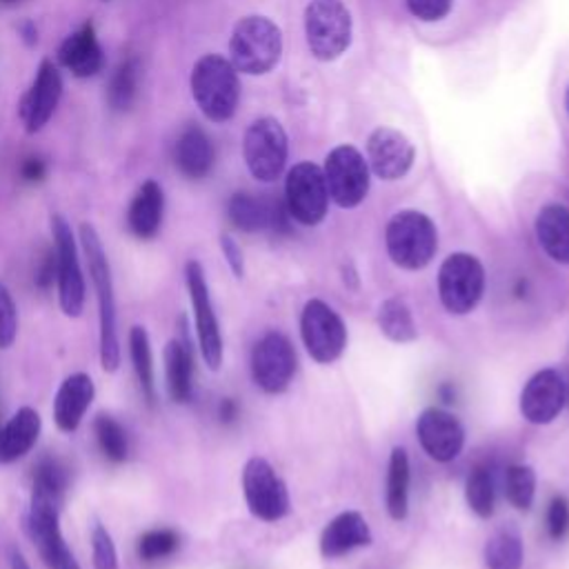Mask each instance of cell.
I'll use <instances>...</instances> for the list:
<instances>
[{"label": "cell", "mask_w": 569, "mask_h": 569, "mask_svg": "<svg viewBox=\"0 0 569 569\" xmlns=\"http://www.w3.org/2000/svg\"><path fill=\"white\" fill-rule=\"evenodd\" d=\"M81 247L90 267V278L94 282L99 299V354L105 372H116L121 368V341H118V319H116V297L114 278L107 260V251L94 225H81Z\"/></svg>", "instance_id": "1"}, {"label": "cell", "mask_w": 569, "mask_h": 569, "mask_svg": "<svg viewBox=\"0 0 569 569\" xmlns=\"http://www.w3.org/2000/svg\"><path fill=\"white\" fill-rule=\"evenodd\" d=\"M192 96L211 123L229 121L240 99L236 68L218 54L203 56L192 70Z\"/></svg>", "instance_id": "2"}, {"label": "cell", "mask_w": 569, "mask_h": 569, "mask_svg": "<svg viewBox=\"0 0 569 569\" xmlns=\"http://www.w3.org/2000/svg\"><path fill=\"white\" fill-rule=\"evenodd\" d=\"M282 54V34L265 17H247L236 23L229 39V63L236 72L260 76L276 68Z\"/></svg>", "instance_id": "3"}, {"label": "cell", "mask_w": 569, "mask_h": 569, "mask_svg": "<svg viewBox=\"0 0 569 569\" xmlns=\"http://www.w3.org/2000/svg\"><path fill=\"white\" fill-rule=\"evenodd\" d=\"M387 254L394 265L418 271L427 267L438 249V234L434 223L414 209L399 211L385 231Z\"/></svg>", "instance_id": "4"}, {"label": "cell", "mask_w": 569, "mask_h": 569, "mask_svg": "<svg viewBox=\"0 0 569 569\" xmlns=\"http://www.w3.org/2000/svg\"><path fill=\"white\" fill-rule=\"evenodd\" d=\"M485 294V269L472 254H452L438 271V297L449 314L474 312Z\"/></svg>", "instance_id": "5"}, {"label": "cell", "mask_w": 569, "mask_h": 569, "mask_svg": "<svg viewBox=\"0 0 569 569\" xmlns=\"http://www.w3.org/2000/svg\"><path fill=\"white\" fill-rule=\"evenodd\" d=\"M306 39L319 61H337L352 43V17L341 0H312L306 10Z\"/></svg>", "instance_id": "6"}, {"label": "cell", "mask_w": 569, "mask_h": 569, "mask_svg": "<svg viewBox=\"0 0 569 569\" xmlns=\"http://www.w3.org/2000/svg\"><path fill=\"white\" fill-rule=\"evenodd\" d=\"M54 254H56V282H59V303L65 317L79 319L85 310V276L79 258V245L72 225L61 216H52Z\"/></svg>", "instance_id": "7"}, {"label": "cell", "mask_w": 569, "mask_h": 569, "mask_svg": "<svg viewBox=\"0 0 569 569\" xmlns=\"http://www.w3.org/2000/svg\"><path fill=\"white\" fill-rule=\"evenodd\" d=\"M25 531L41 551V558L50 569H81L72 549L61 531V503L48 496L34 494L25 514Z\"/></svg>", "instance_id": "8"}, {"label": "cell", "mask_w": 569, "mask_h": 569, "mask_svg": "<svg viewBox=\"0 0 569 569\" xmlns=\"http://www.w3.org/2000/svg\"><path fill=\"white\" fill-rule=\"evenodd\" d=\"M242 494L249 511L262 523H276L292 509L288 485L260 456L249 458L242 467Z\"/></svg>", "instance_id": "9"}, {"label": "cell", "mask_w": 569, "mask_h": 569, "mask_svg": "<svg viewBox=\"0 0 569 569\" xmlns=\"http://www.w3.org/2000/svg\"><path fill=\"white\" fill-rule=\"evenodd\" d=\"M242 156L254 178L271 183L288 163V134L276 118H258L245 132Z\"/></svg>", "instance_id": "10"}, {"label": "cell", "mask_w": 569, "mask_h": 569, "mask_svg": "<svg viewBox=\"0 0 569 569\" xmlns=\"http://www.w3.org/2000/svg\"><path fill=\"white\" fill-rule=\"evenodd\" d=\"M185 282H187V292H189V301H192V310H194L200 356H203L205 365L216 372L223 365V334H220L218 317L211 306L205 269L198 260H189L185 265Z\"/></svg>", "instance_id": "11"}, {"label": "cell", "mask_w": 569, "mask_h": 569, "mask_svg": "<svg viewBox=\"0 0 569 569\" xmlns=\"http://www.w3.org/2000/svg\"><path fill=\"white\" fill-rule=\"evenodd\" d=\"M297 374V352L280 332H267L251 350V376L265 394H282Z\"/></svg>", "instance_id": "12"}, {"label": "cell", "mask_w": 569, "mask_h": 569, "mask_svg": "<svg viewBox=\"0 0 569 569\" xmlns=\"http://www.w3.org/2000/svg\"><path fill=\"white\" fill-rule=\"evenodd\" d=\"M284 205H288V211L297 223L308 227L319 225L330 205L323 169L314 163L294 165L288 174V183H284Z\"/></svg>", "instance_id": "13"}, {"label": "cell", "mask_w": 569, "mask_h": 569, "mask_svg": "<svg viewBox=\"0 0 569 569\" xmlns=\"http://www.w3.org/2000/svg\"><path fill=\"white\" fill-rule=\"evenodd\" d=\"M301 337L310 356L321 365L339 361L348 348V328L343 319L319 299L310 301L303 310Z\"/></svg>", "instance_id": "14"}, {"label": "cell", "mask_w": 569, "mask_h": 569, "mask_svg": "<svg viewBox=\"0 0 569 569\" xmlns=\"http://www.w3.org/2000/svg\"><path fill=\"white\" fill-rule=\"evenodd\" d=\"M325 185L330 198L345 209L361 205L370 192V167L363 154L352 145L337 147L325 161Z\"/></svg>", "instance_id": "15"}, {"label": "cell", "mask_w": 569, "mask_h": 569, "mask_svg": "<svg viewBox=\"0 0 569 569\" xmlns=\"http://www.w3.org/2000/svg\"><path fill=\"white\" fill-rule=\"evenodd\" d=\"M63 99V76L52 61H43L37 79L21 101V121L28 134H39L54 116L59 103Z\"/></svg>", "instance_id": "16"}, {"label": "cell", "mask_w": 569, "mask_h": 569, "mask_svg": "<svg viewBox=\"0 0 569 569\" xmlns=\"http://www.w3.org/2000/svg\"><path fill=\"white\" fill-rule=\"evenodd\" d=\"M421 447L436 463L454 461L465 447V430L456 416L441 407H427L416 421Z\"/></svg>", "instance_id": "17"}, {"label": "cell", "mask_w": 569, "mask_h": 569, "mask_svg": "<svg viewBox=\"0 0 569 569\" xmlns=\"http://www.w3.org/2000/svg\"><path fill=\"white\" fill-rule=\"evenodd\" d=\"M567 403L562 376L547 368L536 372L520 392V414L531 425H549Z\"/></svg>", "instance_id": "18"}, {"label": "cell", "mask_w": 569, "mask_h": 569, "mask_svg": "<svg viewBox=\"0 0 569 569\" xmlns=\"http://www.w3.org/2000/svg\"><path fill=\"white\" fill-rule=\"evenodd\" d=\"M416 149L412 141L392 127H379L368 141V158L372 172L383 180L403 178L414 165Z\"/></svg>", "instance_id": "19"}, {"label": "cell", "mask_w": 569, "mask_h": 569, "mask_svg": "<svg viewBox=\"0 0 569 569\" xmlns=\"http://www.w3.org/2000/svg\"><path fill=\"white\" fill-rule=\"evenodd\" d=\"M94 396H96V387H94V381L90 374H85V372L70 374L61 383V387L54 396L52 414H54L56 427L65 434H74L81 427Z\"/></svg>", "instance_id": "20"}, {"label": "cell", "mask_w": 569, "mask_h": 569, "mask_svg": "<svg viewBox=\"0 0 569 569\" xmlns=\"http://www.w3.org/2000/svg\"><path fill=\"white\" fill-rule=\"evenodd\" d=\"M372 545V529L363 514L343 511L321 534V554L323 558H341L359 547Z\"/></svg>", "instance_id": "21"}, {"label": "cell", "mask_w": 569, "mask_h": 569, "mask_svg": "<svg viewBox=\"0 0 569 569\" xmlns=\"http://www.w3.org/2000/svg\"><path fill=\"white\" fill-rule=\"evenodd\" d=\"M41 430V414L32 407H21L3 427H0V465H12L28 456L39 443Z\"/></svg>", "instance_id": "22"}, {"label": "cell", "mask_w": 569, "mask_h": 569, "mask_svg": "<svg viewBox=\"0 0 569 569\" xmlns=\"http://www.w3.org/2000/svg\"><path fill=\"white\" fill-rule=\"evenodd\" d=\"M59 61L76 79H92L105 68L103 48L96 39V30L92 23L83 25L79 32L65 39L59 50Z\"/></svg>", "instance_id": "23"}, {"label": "cell", "mask_w": 569, "mask_h": 569, "mask_svg": "<svg viewBox=\"0 0 569 569\" xmlns=\"http://www.w3.org/2000/svg\"><path fill=\"white\" fill-rule=\"evenodd\" d=\"M165 214V194L156 180H145L127 211L130 231L141 240H152L158 236Z\"/></svg>", "instance_id": "24"}, {"label": "cell", "mask_w": 569, "mask_h": 569, "mask_svg": "<svg viewBox=\"0 0 569 569\" xmlns=\"http://www.w3.org/2000/svg\"><path fill=\"white\" fill-rule=\"evenodd\" d=\"M165 379L174 403H189L194 394V354L185 337L172 339L165 348Z\"/></svg>", "instance_id": "25"}, {"label": "cell", "mask_w": 569, "mask_h": 569, "mask_svg": "<svg viewBox=\"0 0 569 569\" xmlns=\"http://www.w3.org/2000/svg\"><path fill=\"white\" fill-rule=\"evenodd\" d=\"M536 238L545 254L569 265V209L562 205H547L536 216Z\"/></svg>", "instance_id": "26"}, {"label": "cell", "mask_w": 569, "mask_h": 569, "mask_svg": "<svg viewBox=\"0 0 569 569\" xmlns=\"http://www.w3.org/2000/svg\"><path fill=\"white\" fill-rule=\"evenodd\" d=\"M176 165L192 180H200L211 172L214 147L200 127L192 125L180 134L176 143Z\"/></svg>", "instance_id": "27"}, {"label": "cell", "mask_w": 569, "mask_h": 569, "mask_svg": "<svg viewBox=\"0 0 569 569\" xmlns=\"http://www.w3.org/2000/svg\"><path fill=\"white\" fill-rule=\"evenodd\" d=\"M487 569H520L523 567V536L516 525H500L485 542L483 551Z\"/></svg>", "instance_id": "28"}, {"label": "cell", "mask_w": 569, "mask_h": 569, "mask_svg": "<svg viewBox=\"0 0 569 569\" xmlns=\"http://www.w3.org/2000/svg\"><path fill=\"white\" fill-rule=\"evenodd\" d=\"M387 511L394 520H405L410 511V456L403 447H394L387 467Z\"/></svg>", "instance_id": "29"}, {"label": "cell", "mask_w": 569, "mask_h": 569, "mask_svg": "<svg viewBox=\"0 0 569 569\" xmlns=\"http://www.w3.org/2000/svg\"><path fill=\"white\" fill-rule=\"evenodd\" d=\"M276 203H267L251 194L238 192L229 198L227 214H229V220L234 223V227H238L242 231H260V229L271 227Z\"/></svg>", "instance_id": "30"}, {"label": "cell", "mask_w": 569, "mask_h": 569, "mask_svg": "<svg viewBox=\"0 0 569 569\" xmlns=\"http://www.w3.org/2000/svg\"><path fill=\"white\" fill-rule=\"evenodd\" d=\"M130 356L141 385V392L149 405L156 403V376H154V352L145 328L134 325L130 330Z\"/></svg>", "instance_id": "31"}, {"label": "cell", "mask_w": 569, "mask_h": 569, "mask_svg": "<svg viewBox=\"0 0 569 569\" xmlns=\"http://www.w3.org/2000/svg\"><path fill=\"white\" fill-rule=\"evenodd\" d=\"M379 328L392 343H412L418 337L412 310L401 299H387L379 310Z\"/></svg>", "instance_id": "32"}, {"label": "cell", "mask_w": 569, "mask_h": 569, "mask_svg": "<svg viewBox=\"0 0 569 569\" xmlns=\"http://www.w3.org/2000/svg\"><path fill=\"white\" fill-rule=\"evenodd\" d=\"M138 79L141 68L136 59H127L116 68L107 87V101L114 112H127L134 105L138 94Z\"/></svg>", "instance_id": "33"}, {"label": "cell", "mask_w": 569, "mask_h": 569, "mask_svg": "<svg viewBox=\"0 0 569 569\" xmlns=\"http://www.w3.org/2000/svg\"><path fill=\"white\" fill-rule=\"evenodd\" d=\"M70 483V474L68 467L54 458V456H45L37 467H34V478H32V492L48 496L52 500H63V494L68 489Z\"/></svg>", "instance_id": "34"}, {"label": "cell", "mask_w": 569, "mask_h": 569, "mask_svg": "<svg viewBox=\"0 0 569 569\" xmlns=\"http://www.w3.org/2000/svg\"><path fill=\"white\" fill-rule=\"evenodd\" d=\"M465 498L472 511L480 518H489L496 507V485L487 467H476L465 485Z\"/></svg>", "instance_id": "35"}, {"label": "cell", "mask_w": 569, "mask_h": 569, "mask_svg": "<svg viewBox=\"0 0 569 569\" xmlns=\"http://www.w3.org/2000/svg\"><path fill=\"white\" fill-rule=\"evenodd\" d=\"M94 434H96V441H99V447L101 452L105 454L107 461L112 463H123L130 454V441H127V434L123 430V425L107 416V414H101L96 416L94 421Z\"/></svg>", "instance_id": "36"}, {"label": "cell", "mask_w": 569, "mask_h": 569, "mask_svg": "<svg viewBox=\"0 0 569 569\" xmlns=\"http://www.w3.org/2000/svg\"><path fill=\"white\" fill-rule=\"evenodd\" d=\"M505 496L516 509L527 511L536 496V472L529 465H511L505 474Z\"/></svg>", "instance_id": "37"}, {"label": "cell", "mask_w": 569, "mask_h": 569, "mask_svg": "<svg viewBox=\"0 0 569 569\" xmlns=\"http://www.w3.org/2000/svg\"><path fill=\"white\" fill-rule=\"evenodd\" d=\"M176 549H178V534L174 529H167V527L149 529L138 540V556L147 562L161 560V558L174 554Z\"/></svg>", "instance_id": "38"}, {"label": "cell", "mask_w": 569, "mask_h": 569, "mask_svg": "<svg viewBox=\"0 0 569 569\" xmlns=\"http://www.w3.org/2000/svg\"><path fill=\"white\" fill-rule=\"evenodd\" d=\"M19 337V310L6 282H0V350H10Z\"/></svg>", "instance_id": "39"}, {"label": "cell", "mask_w": 569, "mask_h": 569, "mask_svg": "<svg viewBox=\"0 0 569 569\" xmlns=\"http://www.w3.org/2000/svg\"><path fill=\"white\" fill-rule=\"evenodd\" d=\"M92 560L94 569H118V551L114 538L101 523L92 531Z\"/></svg>", "instance_id": "40"}, {"label": "cell", "mask_w": 569, "mask_h": 569, "mask_svg": "<svg viewBox=\"0 0 569 569\" xmlns=\"http://www.w3.org/2000/svg\"><path fill=\"white\" fill-rule=\"evenodd\" d=\"M547 531L554 540H560L569 531V500L565 496H556L547 509Z\"/></svg>", "instance_id": "41"}, {"label": "cell", "mask_w": 569, "mask_h": 569, "mask_svg": "<svg viewBox=\"0 0 569 569\" xmlns=\"http://www.w3.org/2000/svg\"><path fill=\"white\" fill-rule=\"evenodd\" d=\"M407 8L416 19L432 23L449 14L452 0H407Z\"/></svg>", "instance_id": "42"}, {"label": "cell", "mask_w": 569, "mask_h": 569, "mask_svg": "<svg viewBox=\"0 0 569 569\" xmlns=\"http://www.w3.org/2000/svg\"><path fill=\"white\" fill-rule=\"evenodd\" d=\"M220 249H223V256H225L231 273L236 278H242L245 276V258H242L240 245L229 234H223L220 236Z\"/></svg>", "instance_id": "43"}, {"label": "cell", "mask_w": 569, "mask_h": 569, "mask_svg": "<svg viewBox=\"0 0 569 569\" xmlns=\"http://www.w3.org/2000/svg\"><path fill=\"white\" fill-rule=\"evenodd\" d=\"M54 280H56V254H54V249H52V251L45 256V260H43V265H41V269H39L37 282H39L41 290H50L52 284H54Z\"/></svg>", "instance_id": "44"}, {"label": "cell", "mask_w": 569, "mask_h": 569, "mask_svg": "<svg viewBox=\"0 0 569 569\" xmlns=\"http://www.w3.org/2000/svg\"><path fill=\"white\" fill-rule=\"evenodd\" d=\"M21 176L28 180V183H41L45 176H48V165L45 161L41 158H28L21 167Z\"/></svg>", "instance_id": "45"}, {"label": "cell", "mask_w": 569, "mask_h": 569, "mask_svg": "<svg viewBox=\"0 0 569 569\" xmlns=\"http://www.w3.org/2000/svg\"><path fill=\"white\" fill-rule=\"evenodd\" d=\"M218 414H220V421H223V423H231V421L238 416V405H236L231 399H225V401L220 403Z\"/></svg>", "instance_id": "46"}, {"label": "cell", "mask_w": 569, "mask_h": 569, "mask_svg": "<svg viewBox=\"0 0 569 569\" xmlns=\"http://www.w3.org/2000/svg\"><path fill=\"white\" fill-rule=\"evenodd\" d=\"M19 32H21L23 41H25L30 48L39 43V30H37V25H34L32 21H25V23L19 28Z\"/></svg>", "instance_id": "47"}, {"label": "cell", "mask_w": 569, "mask_h": 569, "mask_svg": "<svg viewBox=\"0 0 569 569\" xmlns=\"http://www.w3.org/2000/svg\"><path fill=\"white\" fill-rule=\"evenodd\" d=\"M10 567L12 569H32V565L28 562V558L23 556L21 549H12L10 551Z\"/></svg>", "instance_id": "48"}, {"label": "cell", "mask_w": 569, "mask_h": 569, "mask_svg": "<svg viewBox=\"0 0 569 569\" xmlns=\"http://www.w3.org/2000/svg\"><path fill=\"white\" fill-rule=\"evenodd\" d=\"M0 3H3V6H14V3H19V0H0Z\"/></svg>", "instance_id": "49"}, {"label": "cell", "mask_w": 569, "mask_h": 569, "mask_svg": "<svg viewBox=\"0 0 569 569\" xmlns=\"http://www.w3.org/2000/svg\"><path fill=\"white\" fill-rule=\"evenodd\" d=\"M565 105H567V112H569V87H567V94H565Z\"/></svg>", "instance_id": "50"}, {"label": "cell", "mask_w": 569, "mask_h": 569, "mask_svg": "<svg viewBox=\"0 0 569 569\" xmlns=\"http://www.w3.org/2000/svg\"><path fill=\"white\" fill-rule=\"evenodd\" d=\"M567 399H569V392H567Z\"/></svg>", "instance_id": "51"}]
</instances>
